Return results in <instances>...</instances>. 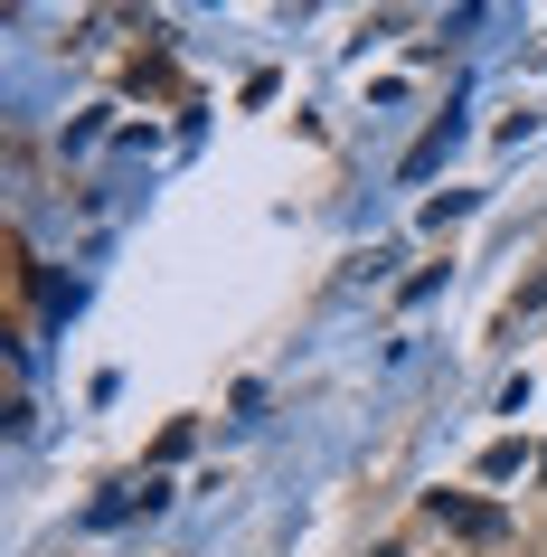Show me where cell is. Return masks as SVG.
I'll return each instance as SVG.
<instances>
[]
</instances>
